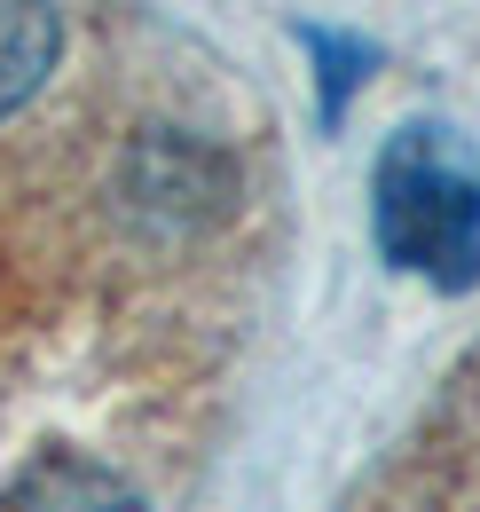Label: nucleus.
<instances>
[{"label": "nucleus", "instance_id": "nucleus-1", "mask_svg": "<svg viewBox=\"0 0 480 512\" xmlns=\"http://www.w3.org/2000/svg\"><path fill=\"white\" fill-rule=\"evenodd\" d=\"M370 237L433 292L480 284V142L449 119H410L370 166Z\"/></svg>", "mask_w": 480, "mask_h": 512}, {"label": "nucleus", "instance_id": "nucleus-2", "mask_svg": "<svg viewBox=\"0 0 480 512\" xmlns=\"http://www.w3.org/2000/svg\"><path fill=\"white\" fill-rule=\"evenodd\" d=\"M0 512H150V505L134 497L126 473L79 457V449H48L0 489Z\"/></svg>", "mask_w": 480, "mask_h": 512}, {"label": "nucleus", "instance_id": "nucleus-3", "mask_svg": "<svg viewBox=\"0 0 480 512\" xmlns=\"http://www.w3.org/2000/svg\"><path fill=\"white\" fill-rule=\"evenodd\" d=\"M56 48H63L56 0H0V119L24 111V103L48 87Z\"/></svg>", "mask_w": 480, "mask_h": 512}, {"label": "nucleus", "instance_id": "nucleus-4", "mask_svg": "<svg viewBox=\"0 0 480 512\" xmlns=\"http://www.w3.org/2000/svg\"><path fill=\"white\" fill-rule=\"evenodd\" d=\"M307 48L323 56V119H339V103H347V87L362 79L370 48L362 40H331V32H307Z\"/></svg>", "mask_w": 480, "mask_h": 512}]
</instances>
